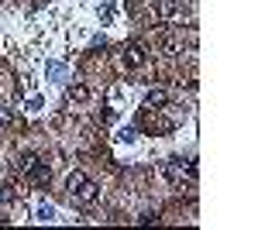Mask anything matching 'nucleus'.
<instances>
[{"label": "nucleus", "mask_w": 258, "mask_h": 230, "mask_svg": "<svg viewBox=\"0 0 258 230\" xmlns=\"http://www.w3.org/2000/svg\"><path fill=\"white\" fill-rule=\"evenodd\" d=\"M0 124H11V110H0Z\"/></svg>", "instance_id": "11"}, {"label": "nucleus", "mask_w": 258, "mask_h": 230, "mask_svg": "<svg viewBox=\"0 0 258 230\" xmlns=\"http://www.w3.org/2000/svg\"><path fill=\"white\" fill-rule=\"evenodd\" d=\"M66 189H69V196H76L80 203H86V206H90V203H97V196H100L97 186H93V182H90L83 172H69V179H66Z\"/></svg>", "instance_id": "1"}, {"label": "nucleus", "mask_w": 258, "mask_h": 230, "mask_svg": "<svg viewBox=\"0 0 258 230\" xmlns=\"http://www.w3.org/2000/svg\"><path fill=\"white\" fill-rule=\"evenodd\" d=\"M11 196H14V192H11V186H0V203H7Z\"/></svg>", "instance_id": "9"}, {"label": "nucleus", "mask_w": 258, "mask_h": 230, "mask_svg": "<svg viewBox=\"0 0 258 230\" xmlns=\"http://www.w3.org/2000/svg\"><path fill=\"white\" fill-rule=\"evenodd\" d=\"M18 172L24 175V179H31L35 186H45V182H48V165H45L41 158H35V155H24V158H21Z\"/></svg>", "instance_id": "2"}, {"label": "nucleus", "mask_w": 258, "mask_h": 230, "mask_svg": "<svg viewBox=\"0 0 258 230\" xmlns=\"http://www.w3.org/2000/svg\"><path fill=\"white\" fill-rule=\"evenodd\" d=\"M145 58H148V48H145L141 41H135V45H127V48H124L120 62H124L127 69H138V65H145Z\"/></svg>", "instance_id": "4"}, {"label": "nucleus", "mask_w": 258, "mask_h": 230, "mask_svg": "<svg viewBox=\"0 0 258 230\" xmlns=\"http://www.w3.org/2000/svg\"><path fill=\"white\" fill-rule=\"evenodd\" d=\"M35 216H38L41 223H52V220H55V206H48V203H41V206H38V213H35Z\"/></svg>", "instance_id": "6"}, {"label": "nucleus", "mask_w": 258, "mask_h": 230, "mask_svg": "<svg viewBox=\"0 0 258 230\" xmlns=\"http://www.w3.org/2000/svg\"><path fill=\"white\" fill-rule=\"evenodd\" d=\"M69 100L83 103V100H90V90H86V86H73V90H69Z\"/></svg>", "instance_id": "7"}, {"label": "nucleus", "mask_w": 258, "mask_h": 230, "mask_svg": "<svg viewBox=\"0 0 258 230\" xmlns=\"http://www.w3.org/2000/svg\"><path fill=\"white\" fill-rule=\"evenodd\" d=\"M165 103H169V96H165V93H159V90H155V93H148V96H145V107H148V110H162Z\"/></svg>", "instance_id": "5"}, {"label": "nucleus", "mask_w": 258, "mask_h": 230, "mask_svg": "<svg viewBox=\"0 0 258 230\" xmlns=\"http://www.w3.org/2000/svg\"><path fill=\"white\" fill-rule=\"evenodd\" d=\"M117 141H135V131H131V127H127V131H120Z\"/></svg>", "instance_id": "10"}, {"label": "nucleus", "mask_w": 258, "mask_h": 230, "mask_svg": "<svg viewBox=\"0 0 258 230\" xmlns=\"http://www.w3.org/2000/svg\"><path fill=\"white\" fill-rule=\"evenodd\" d=\"M165 179L172 182V186H182V182H193L197 179V165L193 162H179V158H172V162H165Z\"/></svg>", "instance_id": "3"}, {"label": "nucleus", "mask_w": 258, "mask_h": 230, "mask_svg": "<svg viewBox=\"0 0 258 230\" xmlns=\"http://www.w3.org/2000/svg\"><path fill=\"white\" fill-rule=\"evenodd\" d=\"M48 76H62V65H59V62H48Z\"/></svg>", "instance_id": "8"}]
</instances>
